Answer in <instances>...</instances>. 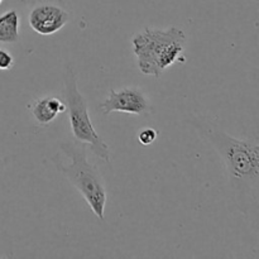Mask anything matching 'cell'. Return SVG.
Instances as JSON below:
<instances>
[{
	"label": "cell",
	"instance_id": "9",
	"mask_svg": "<svg viewBox=\"0 0 259 259\" xmlns=\"http://www.w3.org/2000/svg\"><path fill=\"white\" fill-rule=\"evenodd\" d=\"M159 132L154 128H144L138 133V141L142 146H149L158 137Z\"/></svg>",
	"mask_w": 259,
	"mask_h": 259
},
{
	"label": "cell",
	"instance_id": "5",
	"mask_svg": "<svg viewBox=\"0 0 259 259\" xmlns=\"http://www.w3.org/2000/svg\"><path fill=\"white\" fill-rule=\"evenodd\" d=\"M104 115L119 111V113L147 115L152 113V105L143 91L138 88H124L120 90L111 89L108 98L100 105Z\"/></svg>",
	"mask_w": 259,
	"mask_h": 259
},
{
	"label": "cell",
	"instance_id": "10",
	"mask_svg": "<svg viewBox=\"0 0 259 259\" xmlns=\"http://www.w3.org/2000/svg\"><path fill=\"white\" fill-rule=\"evenodd\" d=\"M14 66V58L12 53L0 47V71H8Z\"/></svg>",
	"mask_w": 259,
	"mask_h": 259
},
{
	"label": "cell",
	"instance_id": "11",
	"mask_svg": "<svg viewBox=\"0 0 259 259\" xmlns=\"http://www.w3.org/2000/svg\"><path fill=\"white\" fill-rule=\"evenodd\" d=\"M2 3H3V0H0V4H2Z\"/></svg>",
	"mask_w": 259,
	"mask_h": 259
},
{
	"label": "cell",
	"instance_id": "2",
	"mask_svg": "<svg viewBox=\"0 0 259 259\" xmlns=\"http://www.w3.org/2000/svg\"><path fill=\"white\" fill-rule=\"evenodd\" d=\"M137 65L143 75L159 77L180 60L185 51L186 34L181 28H144L132 38Z\"/></svg>",
	"mask_w": 259,
	"mask_h": 259
},
{
	"label": "cell",
	"instance_id": "6",
	"mask_svg": "<svg viewBox=\"0 0 259 259\" xmlns=\"http://www.w3.org/2000/svg\"><path fill=\"white\" fill-rule=\"evenodd\" d=\"M70 20L67 10L56 4L35 5L28 15L29 27L40 35H52L60 32Z\"/></svg>",
	"mask_w": 259,
	"mask_h": 259
},
{
	"label": "cell",
	"instance_id": "4",
	"mask_svg": "<svg viewBox=\"0 0 259 259\" xmlns=\"http://www.w3.org/2000/svg\"><path fill=\"white\" fill-rule=\"evenodd\" d=\"M66 110H68L70 125L72 136L80 143L90 147L93 153L101 161L110 163L109 146L103 141L95 131L89 114L88 100L77 88V78L72 67L67 66L65 72Z\"/></svg>",
	"mask_w": 259,
	"mask_h": 259
},
{
	"label": "cell",
	"instance_id": "3",
	"mask_svg": "<svg viewBox=\"0 0 259 259\" xmlns=\"http://www.w3.org/2000/svg\"><path fill=\"white\" fill-rule=\"evenodd\" d=\"M62 149L70 157V163H56L58 171L77 190L83 197L96 218L104 220L108 192L105 182L99 169L86 157L85 144H76L73 142L62 143Z\"/></svg>",
	"mask_w": 259,
	"mask_h": 259
},
{
	"label": "cell",
	"instance_id": "7",
	"mask_svg": "<svg viewBox=\"0 0 259 259\" xmlns=\"http://www.w3.org/2000/svg\"><path fill=\"white\" fill-rule=\"evenodd\" d=\"M28 108L32 111L34 120L39 125L46 126L52 123L60 114L66 111V104L56 96H43L33 101Z\"/></svg>",
	"mask_w": 259,
	"mask_h": 259
},
{
	"label": "cell",
	"instance_id": "1",
	"mask_svg": "<svg viewBox=\"0 0 259 259\" xmlns=\"http://www.w3.org/2000/svg\"><path fill=\"white\" fill-rule=\"evenodd\" d=\"M192 125L212 146L227 168L229 184L237 191L255 190L259 181V144L257 139L229 136L217 124L194 118Z\"/></svg>",
	"mask_w": 259,
	"mask_h": 259
},
{
	"label": "cell",
	"instance_id": "8",
	"mask_svg": "<svg viewBox=\"0 0 259 259\" xmlns=\"http://www.w3.org/2000/svg\"><path fill=\"white\" fill-rule=\"evenodd\" d=\"M19 23L17 10L0 14V43H15L19 39Z\"/></svg>",
	"mask_w": 259,
	"mask_h": 259
}]
</instances>
